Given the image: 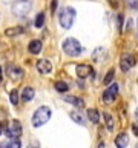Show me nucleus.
Returning a JSON list of instances; mask_svg holds the SVG:
<instances>
[{"label": "nucleus", "instance_id": "1", "mask_svg": "<svg viewBox=\"0 0 138 148\" xmlns=\"http://www.w3.org/2000/svg\"><path fill=\"white\" fill-rule=\"evenodd\" d=\"M51 108L49 106H40V108L35 110V113L32 114V119H31V123L34 128H40L43 127L46 122H49L51 119Z\"/></svg>", "mask_w": 138, "mask_h": 148}, {"label": "nucleus", "instance_id": "2", "mask_svg": "<svg viewBox=\"0 0 138 148\" xmlns=\"http://www.w3.org/2000/svg\"><path fill=\"white\" fill-rule=\"evenodd\" d=\"M75 16H77V11L72 6H64L62 9V12L58 16V22L63 29H71L74 22H75Z\"/></svg>", "mask_w": 138, "mask_h": 148}, {"label": "nucleus", "instance_id": "3", "mask_svg": "<svg viewBox=\"0 0 138 148\" xmlns=\"http://www.w3.org/2000/svg\"><path fill=\"white\" fill-rule=\"evenodd\" d=\"M62 48H63L64 53H66L68 56H71V57H77V56L81 54V45L78 43V40L74 39V37H68V39H64Z\"/></svg>", "mask_w": 138, "mask_h": 148}, {"label": "nucleus", "instance_id": "4", "mask_svg": "<svg viewBox=\"0 0 138 148\" xmlns=\"http://www.w3.org/2000/svg\"><path fill=\"white\" fill-rule=\"evenodd\" d=\"M31 8H32L31 0H16V2L12 3L11 11L16 17H25L26 14L31 11Z\"/></svg>", "mask_w": 138, "mask_h": 148}, {"label": "nucleus", "instance_id": "5", "mask_svg": "<svg viewBox=\"0 0 138 148\" xmlns=\"http://www.w3.org/2000/svg\"><path fill=\"white\" fill-rule=\"evenodd\" d=\"M22 133H23V128H22V123L18 120H12L6 127V130H5V134L9 139H18L22 136Z\"/></svg>", "mask_w": 138, "mask_h": 148}, {"label": "nucleus", "instance_id": "6", "mask_svg": "<svg viewBox=\"0 0 138 148\" xmlns=\"http://www.w3.org/2000/svg\"><path fill=\"white\" fill-rule=\"evenodd\" d=\"M117 96H118V83H110L103 94V102L104 103H112L117 99Z\"/></svg>", "mask_w": 138, "mask_h": 148}, {"label": "nucleus", "instance_id": "7", "mask_svg": "<svg viewBox=\"0 0 138 148\" xmlns=\"http://www.w3.org/2000/svg\"><path fill=\"white\" fill-rule=\"evenodd\" d=\"M75 73H77V76L80 77V79H85V77L94 76V69H92V66H91V65H86V63L77 65Z\"/></svg>", "mask_w": 138, "mask_h": 148}, {"label": "nucleus", "instance_id": "8", "mask_svg": "<svg viewBox=\"0 0 138 148\" xmlns=\"http://www.w3.org/2000/svg\"><path fill=\"white\" fill-rule=\"evenodd\" d=\"M35 66H37L40 74H49L51 71H52V63H51L48 59H40Z\"/></svg>", "mask_w": 138, "mask_h": 148}, {"label": "nucleus", "instance_id": "9", "mask_svg": "<svg viewBox=\"0 0 138 148\" xmlns=\"http://www.w3.org/2000/svg\"><path fill=\"white\" fill-rule=\"evenodd\" d=\"M8 74L12 80H20L25 73H23V69L20 66H17V65H8Z\"/></svg>", "mask_w": 138, "mask_h": 148}, {"label": "nucleus", "instance_id": "10", "mask_svg": "<svg viewBox=\"0 0 138 148\" xmlns=\"http://www.w3.org/2000/svg\"><path fill=\"white\" fill-rule=\"evenodd\" d=\"M133 65H135V59H133L132 56L126 54V56H124V57L121 59V62H120V68H121V71L127 73L129 69L133 66Z\"/></svg>", "mask_w": 138, "mask_h": 148}, {"label": "nucleus", "instance_id": "11", "mask_svg": "<svg viewBox=\"0 0 138 148\" xmlns=\"http://www.w3.org/2000/svg\"><path fill=\"white\" fill-rule=\"evenodd\" d=\"M41 48H43V45H41V42L40 40H31L29 42V45H28V51L32 54V56H37V54H40L41 53Z\"/></svg>", "mask_w": 138, "mask_h": 148}, {"label": "nucleus", "instance_id": "12", "mask_svg": "<svg viewBox=\"0 0 138 148\" xmlns=\"http://www.w3.org/2000/svg\"><path fill=\"white\" fill-rule=\"evenodd\" d=\"M129 145V136L126 133H120L117 137H115V147L117 148H126Z\"/></svg>", "mask_w": 138, "mask_h": 148}, {"label": "nucleus", "instance_id": "13", "mask_svg": "<svg viewBox=\"0 0 138 148\" xmlns=\"http://www.w3.org/2000/svg\"><path fill=\"white\" fill-rule=\"evenodd\" d=\"M64 100H66L68 103H72L74 106H77V108H83V106H85V100H83L81 97H77V96H66Z\"/></svg>", "mask_w": 138, "mask_h": 148}, {"label": "nucleus", "instance_id": "14", "mask_svg": "<svg viewBox=\"0 0 138 148\" xmlns=\"http://www.w3.org/2000/svg\"><path fill=\"white\" fill-rule=\"evenodd\" d=\"M34 96H35L34 88L26 86V88H23V90H22V100H23V102H29V100H32V99H34Z\"/></svg>", "mask_w": 138, "mask_h": 148}, {"label": "nucleus", "instance_id": "15", "mask_svg": "<svg viewBox=\"0 0 138 148\" xmlns=\"http://www.w3.org/2000/svg\"><path fill=\"white\" fill-rule=\"evenodd\" d=\"M87 117H89V120H91L92 123H98L100 122V113H98V110L89 108V110H87Z\"/></svg>", "mask_w": 138, "mask_h": 148}, {"label": "nucleus", "instance_id": "16", "mask_svg": "<svg viewBox=\"0 0 138 148\" xmlns=\"http://www.w3.org/2000/svg\"><path fill=\"white\" fill-rule=\"evenodd\" d=\"M25 32V29H23L22 26H14V28H8L6 31H5V36H8V37H16L18 34H23Z\"/></svg>", "mask_w": 138, "mask_h": 148}, {"label": "nucleus", "instance_id": "17", "mask_svg": "<svg viewBox=\"0 0 138 148\" xmlns=\"http://www.w3.org/2000/svg\"><path fill=\"white\" fill-rule=\"evenodd\" d=\"M71 119L74 120L75 123H78V125H85V117H83V114L81 113H78V111H72L71 114Z\"/></svg>", "mask_w": 138, "mask_h": 148}, {"label": "nucleus", "instance_id": "18", "mask_svg": "<svg viewBox=\"0 0 138 148\" xmlns=\"http://www.w3.org/2000/svg\"><path fill=\"white\" fill-rule=\"evenodd\" d=\"M103 117H104L106 128H108L109 131H112V130H114V119H112V116H110L109 113H103Z\"/></svg>", "mask_w": 138, "mask_h": 148}, {"label": "nucleus", "instance_id": "19", "mask_svg": "<svg viewBox=\"0 0 138 148\" xmlns=\"http://www.w3.org/2000/svg\"><path fill=\"white\" fill-rule=\"evenodd\" d=\"M45 25V12H39L35 16V20H34V26L35 28H43Z\"/></svg>", "mask_w": 138, "mask_h": 148}, {"label": "nucleus", "instance_id": "20", "mask_svg": "<svg viewBox=\"0 0 138 148\" xmlns=\"http://www.w3.org/2000/svg\"><path fill=\"white\" fill-rule=\"evenodd\" d=\"M55 90H57L58 92H66L69 90V85L63 80H58V82H55Z\"/></svg>", "mask_w": 138, "mask_h": 148}, {"label": "nucleus", "instance_id": "21", "mask_svg": "<svg viewBox=\"0 0 138 148\" xmlns=\"http://www.w3.org/2000/svg\"><path fill=\"white\" fill-rule=\"evenodd\" d=\"M114 76H115V69L114 68H110L109 69V71L108 73H106V77H104V85H108V83H110V82H112L114 80Z\"/></svg>", "mask_w": 138, "mask_h": 148}, {"label": "nucleus", "instance_id": "22", "mask_svg": "<svg viewBox=\"0 0 138 148\" xmlns=\"http://www.w3.org/2000/svg\"><path fill=\"white\" fill-rule=\"evenodd\" d=\"M9 99H11V103L16 106L18 103V91L17 90H12L11 92H9Z\"/></svg>", "mask_w": 138, "mask_h": 148}, {"label": "nucleus", "instance_id": "23", "mask_svg": "<svg viewBox=\"0 0 138 148\" xmlns=\"http://www.w3.org/2000/svg\"><path fill=\"white\" fill-rule=\"evenodd\" d=\"M11 148H22L20 140H18V139H12L11 140Z\"/></svg>", "mask_w": 138, "mask_h": 148}, {"label": "nucleus", "instance_id": "24", "mask_svg": "<svg viewBox=\"0 0 138 148\" xmlns=\"http://www.w3.org/2000/svg\"><path fill=\"white\" fill-rule=\"evenodd\" d=\"M55 8H57V0H52V5H51V12H55Z\"/></svg>", "mask_w": 138, "mask_h": 148}, {"label": "nucleus", "instance_id": "25", "mask_svg": "<svg viewBox=\"0 0 138 148\" xmlns=\"http://www.w3.org/2000/svg\"><path fill=\"white\" fill-rule=\"evenodd\" d=\"M131 8H133V9L138 8V0H131Z\"/></svg>", "mask_w": 138, "mask_h": 148}, {"label": "nucleus", "instance_id": "26", "mask_svg": "<svg viewBox=\"0 0 138 148\" xmlns=\"http://www.w3.org/2000/svg\"><path fill=\"white\" fill-rule=\"evenodd\" d=\"M118 28H123V14L118 16Z\"/></svg>", "mask_w": 138, "mask_h": 148}, {"label": "nucleus", "instance_id": "27", "mask_svg": "<svg viewBox=\"0 0 138 148\" xmlns=\"http://www.w3.org/2000/svg\"><path fill=\"white\" fill-rule=\"evenodd\" d=\"M132 131L135 133V134H137V137H138V127H137V125H132Z\"/></svg>", "mask_w": 138, "mask_h": 148}, {"label": "nucleus", "instance_id": "28", "mask_svg": "<svg viewBox=\"0 0 138 148\" xmlns=\"http://www.w3.org/2000/svg\"><path fill=\"white\" fill-rule=\"evenodd\" d=\"M109 2H110V5H112V8H117V0H109Z\"/></svg>", "mask_w": 138, "mask_h": 148}, {"label": "nucleus", "instance_id": "29", "mask_svg": "<svg viewBox=\"0 0 138 148\" xmlns=\"http://www.w3.org/2000/svg\"><path fill=\"white\" fill-rule=\"evenodd\" d=\"M3 82V71H2V68H0V83Z\"/></svg>", "mask_w": 138, "mask_h": 148}, {"label": "nucleus", "instance_id": "30", "mask_svg": "<svg viewBox=\"0 0 138 148\" xmlns=\"http://www.w3.org/2000/svg\"><path fill=\"white\" fill-rule=\"evenodd\" d=\"M98 148H106V145H104V142H100V145H98Z\"/></svg>", "mask_w": 138, "mask_h": 148}, {"label": "nucleus", "instance_id": "31", "mask_svg": "<svg viewBox=\"0 0 138 148\" xmlns=\"http://www.w3.org/2000/svg\"><path fill=\"white\" fill-rule=\"evenodd\" d=\"M135 119H137V122H138V108L135 110Z\"/></svg>", "mask_w": 138, "mask_h": 148}, {"label": "nucleus", "instance_id": "32", "mask_svg": "<svg viewBox=\"0 0 138 148\" xmlns=\"http://www.w3.org/2000/svg\"><path fill=\"white\" fill-rule=\"evenodd\" d=\"M0 134H2V123H0Z\"/></svg>", "mask_w": 138, "mask_h": 148}, {"label": "nucleus", "instance_id": "33", "mask_svg": "<svg viewBox=\"0 0 138 148\" xmlns=\"http://www.w3.org/2000/svg\"><path fill=\"white\" fill-rule=\"evenodd\" d=\"M137 148H138V145H137Z\"/></svg>", "mask_w": 138, "mask_h": 148}]
</instances>
